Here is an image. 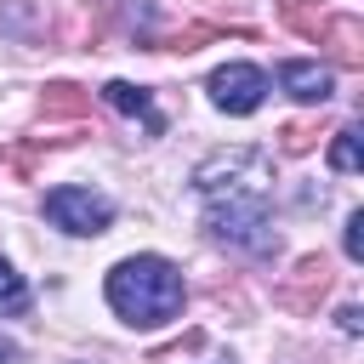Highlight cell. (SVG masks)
<instances>
[{"label":"cell","instance_id":"52a82bcc","mask_svg":"<svg viewBox=\"0 0 364 364\" xmlns=\"http://www.w3.org/2000/svg\"><path fill=\"white\" fill-rule=\"evenodd\" d=\"M279 85H284L296 102H330L336 74H330L324 63H279Z\"/></svg>","mask_w":364,"mask_h":364},{"label":"cell","instance_id":"8fae6325","mask_svg":"<svg viewBox=\"0 0 364 364\" xmlns=\"http://www.w3.org/2000/svg\"><path fill=\"white\" fill-rule=\"evenodd\" d=\"M279 17H284V23L296 28V34H307V40L318 46V34H324V11H318V6H301V0H284V6H279Z\"/></svg>","mask_w":364,"mask_h":364},{"label":"cell","instance_id":"ac0fdd59","mask_svg":"<svg viewBox=\"0 0 364 364\" xmlns=\"http://www.w3.org/2000/svg\"><path fill=\"white\" fill-rule=\"evenodd\" d=\"M11 358H17V341H6V336H0V364H11Z\"/></svg>","mask_w":364,"mask_h":364},{"label":"cell","instance_id":"2e32d148","mask_svg":"<svg viewBox=\"0 0 364 364\" xmlns=\"http://www.w3.org/2000/svg\"><path fill=\"white\" fill-rule=\"evenodd\" d=\"M341 245H347V256H353V262L364 256V210H353V216H347V233H341Z\"/></svg>","mask_w":364,"mask_h":364},{"label":"cell","instance_id":"6da1fadb","mask_svg":"<svg viewBox=\"0 0 364 364\" xmlns=\"http://www.w3.org/2000/svg\"><path fill=\"white\" fill-rule=\"evenodd\" d=\"M102 290H108V307L125 324H136V330L171 324L182 313V301H188V284L176 273V262H165V256H125V262H114Z\"/></svg>","mask_w":364,"mask_h":364},{"label":"cell","instance_id":"30bf717a","mask_svg":"<svg viewBox=\"0 0 364 364\" xmlns=\"http://www.w3.org/2000/svg\"><path fill=\"white\" fill-rule=\"evenodd\" d=\"M102 102H108V108H119V114H136L148 131H159V114H154V97H148V85L108 80V85H102Z\"/></svg>","mask_w":364,"mask_h":364},{"label":"cell","instance_id":"3957f363","mask_svg":"<svg viewBox=\"0 0 364 364\" xmlns=\"http://www.w3.org/2000/svg\"><path fill=\"white\" fill-rule=\"evenodd\" d=\"M273 176V154L267 148H228V154H210L193 165V188L205 199H222V193H262V182Z\"/></svg>","mask_w":364,"mask_h":364},{"label":"cell","instance_id":"277c9868","mask_svg":"<svg viewBox=\"0 0 364 364\" xmlns=\"http://www.w3.org/2000/svg\"><path fill=\"white\" fill-rule=\"evenodd\" d=\"M46 216H51L63 233L91 239V233H108L114 205H108L102 193H91V188H51V193H46Z\"/></svg>","mask_w":364,"mask_h":364},{"label":"cell","instance_id":"5b68a950","mask_svg":"<svg viewBox=\"0 0 364 364\" xmlns=\"http://www.w3.org/2000/svg\"><path fill=\"white\" fill-rule=\"evenodd\" d=\"M262 97H267V74L256 63H228V68L210 74V102L222 114H256Z\"/></svg>","mask_w":364,"mask_h":364},{"label":"cell","instance_id":"7a4b0ae2","mask_svg":"<svg viewBox=\"0 0 364 364\" xmlns=\"http://www.w3.org/2000/svg\"><path fill=\"white\" fill-rule=\"evenodd\" d=\"M205 228H210V239H222V245H233V250H250V256H273V250H279V233H273V216H267V199H262V193L210 199Z\"/></svg>","mask_w":364,"mask_h":364},{"label":"cell","instance_id":"7c38bea8","mask_svg":"<svg viewBox=\"0 0 364 364\" xmlns=\"http://www.w3.org/2000/svg\"><path fill=\"white\" fill-rule=\"evenodd\" d=\"M330 165H336L341 176H353V171L364 165V154H358V125H341V131H336V142H330Z\"/></svg>","mask_w":364,"mask_h":364},{"label":"cell","instance_id":"9a60e30c","mask_svg":"<svg viewBox=\"0 0 364 364\" xmlns=\"http://www.w3.org/2000/svg\"><path fill=\"white\" fill-rule=\"evenodd\" d=\"M313 142H318V125H307V119H290V125L279 131V148H284V154H307Z\"/></svg>","mask_w":364,"mask_h":364},{"label":"cell","instance_id":"ba28073f","mask_svg":"<svg viewBox=\"0 0 364 364\" xmlns=\"http://www.w3.org/2000/svg\"><path fill=\"white\" fill-rule=\"evenodd\" d=\"M318 46H330L341 68H358L364 63V28H358V17H324Z\"/></svg>","mask_w":364,"mask_h":364},{"label":"cell","instance_id":"5bb4252c","mask_svg":"<svg viewBox=\"0 0 364 364\" xmlns=\"http://www.w3.org/2000/svg\"><path fill=\"white\" fill-rule=\"evenodd\" d=\"M222 34H228L222 23H199V28H182V34H171V40H165V51H199L205 40H222Z\"/></svg>","mask_w":364,"mask_h":364},{"label":"cell","instance_id":"e0dca14e","mask_svg":"<svg viewBox=\"0 0 364 364\" xmlns=\"http://www.w3.org/2000/svg\"><path fill=\"white\" fill-rule=\"evenodd\" d=\"M336 318H341V330H347V336H358V330H364V307H353V301H347Z\"/></svg>","mask_w":364,"mask_h":364},{"label":"cell","instance_id":"4fadbf2b","mask_svg":"<svg viewBox=\"0 0 364 364\" xmlns=\"http://www.w3.org/2000/svg\"><path fill=\"white\" fill-rule=\"evenodd\" d=\"M28 307V284L11 262H0V313H23Z\"/></svg>","mask_w":364,"mask_h":364},{"label":"cell","instance_id":"9c48e42d","mask_svg":"<svg viewBox=\"0 0 364 364\" xmlns=\"http://www.w3.org/2000/svg\"><path fill=\"white\" fill-rule=\"evenodd\" d=\"M40 114H46V119H91V91L57 80V85L40 91Z\"/></svg>","mask_w":364,"mask_h":364},{"label":"cell","instance_id":"8992f818","mask_svg":"<svg viewBox=\"0 0 364 364\" xmlns=\"http://www.w3.org/2000/svg\"><path fill=\"white\" fill-rule=\"evenodd\" d=\"M324 290H330V262H324V256H307V262H296V273L279 284V307H290V313H313Z\"/></svg>","mask_w":364,"mask_h":364}]
</instances>
